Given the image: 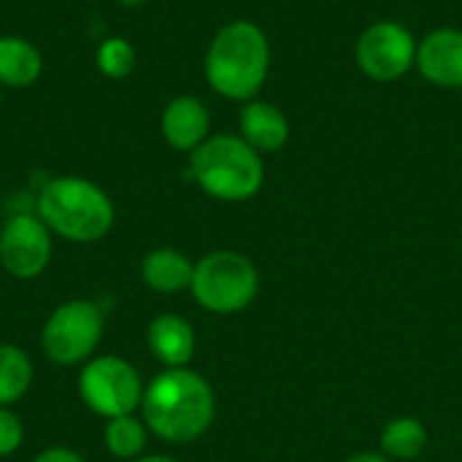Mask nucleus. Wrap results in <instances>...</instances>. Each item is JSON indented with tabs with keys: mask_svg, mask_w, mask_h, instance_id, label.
<instances>
[{
	"mask_svg": "<svg viewBox=\"0 0 462 462\" xmlns=\"http://www.w3.org/2000/svg\"><path fill=\"white\" fill-rule=\"evenodd\" d=\"M141 420L165 444H192L208 433L217 417V398L206 376L187 368H162L143 390Z\"/></svg>",
	"mask_w": 462,
	"mask_h": 462,
	"instance_id": "f257e3e1",
	"label": "nucleus"
},
{
	"mask_svg": "<svg viewBox=\"0 0 462 462\" xmlns=\"http://www.w3.org/2000/svg\"><path fill=\"white\" fill-rule=\"evenodd\" d=\"M271 70V41L257 22L236 19L217 30L203 57L206 84L225 100L249 103Z\"/></svg>",
	"mask_w": 462,
	"mask_h": 462,
	"instance_id": "f03ea898",
	"label": "nucleus"
},
{
	"mask_svg": "<svg viewBox=\"0 0 462 462\" xmlns=\"http://www.w3.org/2000/svg\"><path fill=\"white\" fill-rule=\"evenodd\" d=\"M35 214L51 236L70 244H97L116 225L111 195L84 176L49 179L35 198Z\"/></svg>",
	"mask_w": 462,
	"mask_h": 462,
	"instance_id": "7ed1b4c3",
	"label": "nucleus"
},
{
	"mask_svg": "<svg viewBox=\"0 0 462 462\" xmlns=\"http://www.w3.org/2000/svg\"><path fill=\"white\" fill-rule=\"evenodd\" d=\"M192 181L214 200L244 203L252 200L265 184V162L241 135H208L189 154Z\"/></svg>",
	"mask_w": 462,
	"mask_h": 462,
	"instance_id": "20e7f679",
	"label": "nucleus"
},
{
	"mask_svg": "<svg viewBox=\"0 0 462 462\" xmlns=\"http://www.w3.org/2000/svg\"><path fill=\"white\" fill-rule=\"evenodd\" d=\"M189 292L203 311L233 317L254 303L260 292V271L246 254L217 249L195 263Z\"/></svg>",
	"mask_w": 462,
	"mask_h": 462,
	"instance_id": "39448f33",
	"label": "nucleus"
},
{
	"mask_svg": "<svg viewBox=\"0 0 462 462\" xmlns=\"http://www.w3.org/2000/svg\"><path fill=\"white\" fill-rule=\"evenodd\" d=\"M106 333V311L100 303L73 298L51 309L41 328V352L49 363L73 368L97 355Z\"/></svg>",
	"mask_w": 462,
	"mask_h": 462,
	"instance_id": "423d86ee",
	"label": "nucleus"
},
{
	"mask_svg": "<svg viewBox=\"0 0 462 462\" xmlns=\"http://www.w3.org/2000/svg\"><path fill=\"white\" fill-rule=\"evenodd\" d=\"M141 371L119 355H95L76 376V393L81 403L100 420L127 417L141 409L143 401Z\"/></svg>",
	"mask_w": 462,
	"mask_h": 462,
	"instance_id": "0eeeda50",
	"label": "nucleus"
},
{
	"mask_svg": "<svg viewBox=\"0 0 462 462\" xmlns=\"http://www.w3.org/2000/svg\"><path fill=\"white\" fill-rule=\"evenodd\" d=\"M417 46L420 41L403 22L382 19L360 32L355 43V62L371 81L390 84L417 68Z\"/></svg>",
	"mask_w": 462,
	"mask_h": 462,
	"instance_id": "6e6552de",
	"label": "nucleus"
},
{
	"mask_svg": "<svg viewBox=\"0 0 462 462\" xmlns=\"http://www.w3.org/2000/svg\"><path fill=\"white\" fill-rule=\"evenodd\" d=\"M54 254V236L35 211H16L0 227V268L19 282L38 279Z\"/></svg>",
	"mask_w": 462,
	"mask_h": 462,
	"instance_id": "1a4fd4ad",
	"label": "nucleus"
},
{
	"mask_svg": "<svg viewBox=\"0 0 462 462\" xmlns=\"http://www.w3.org/2000/svg\"><path fill=\"white\" fill-rule=\"evenodd\" d=\"M417 70L441 89H462V30L439 27L417 46Z\"/></svg>",
	"mask_w": 462,
	"mask_h": 462,
	"instance_id": "9d476101",
	"label": "nucleus"
},
{
	"mask_svg": "<svg viewBox=\"0 0 462 462\" xmlns=\"http://www.w3.org/2000/svg\"><path fill=\"white\" fill-rule=\"evenodd\" d=\"M160 133L171 149L192 154L211 135V111L195 95H176L160 114Z\"/></svg>",
	"mask_w": 462,
	"mask_h": 462,
	"instance_id": "9b49d317",
	"label": "nucleus"
},
{
	"mask_svg": "<svg viewBox=\"0 0 462 462\" xmlns=\"http://www.w3.org/2000/svg\"><path fill=\"white\" fill-rule=\"evenodd\" d=\"M146 346L162 368H187L195 357V328L181 314H157L146 328Z\"/></svg>",
	"mask_w": 462,
	"mask_h": 462,
	"instance_id": "f8f14e48",
	"label": "nucleus"
},
{
	"mask_svg": "<svg viewBox=\"0 0 462 462\" xmlns=\"http://www.w3.org/2000/svg\"><path fill=\"white\" fill-rule=\"evenodd\" d=\"M238 135L260 154H273L290 141V119L279 106L254 97L241 106Z\"/></svg>",
	"mask_w": 462,
	"mask_h": 462,
	"instance_id": "ddd939ff",
	"label": "nucleus"
},
{
	"mask_svg": "<svg viewBox=\"0 0 462 462\" xmlns=\"http://www.w3.org/2000/svg\"><path fill=\"white\" fill-rule=\"evenodd\" d=\"M195 263L173 249V246H157L141 260V282L157 292V295H179L192 287Z\"/></svg>",
	"mask_w": 462,
	"mask_h": 462,
	"instance_id": "4468645a",
	"label": "nucleus"
},
{
	"mask_svg": "<svg viewBox=\"0 0 462 462\" xmlns=\"http://www.w3.org/2000/svg\"><path fill=\"white\" fill-rule=\"evenodd\" d=\"M43 73L41 49L24 38L5 32L0 35V87L3 89H27Z\"/></svg>",
	"mask_w": 462,
	"mask_h": 462,
	"instance_id": "2eb2a0df",
	"label": "nucleus"
},
{
	"mask_svg": "<svg viewBox=\"0 0 462 462\" xmlns=\"http://www.w3.org/2000/svg\"><path fill=\"white\" fill-rule=\"evenodd\" d=\"M428 428L417 417H395L384 425L379 447L393 462H411L428 449Z\"/></svg>",
	"mask_w": 462,
	"mask_h": 462,
	"instance_id": "dca6fc26",
	"label": "nucleus"
},
{
	"mask_svg": "<svg viewBox=\"0 0 462 462\" xmlns=\"http://www.w3.org/2000/svg\"><path fill=\"white\" fill-rule=\"evenodd\" d=\"M32 360L16 344H0V406H16L32 387Z\"/></svg>",
	"mask_w": 462,
	"mask_h": 462,
	"instance_id": "f3484780",
	"label": "nucleus"
},
{
	"mask_svg": "<svg viewBox=\"0 0 462 462\" xmlns=\"http://www.w3.org/2000/svg\"><path fill=\"white\" fill-rule=\"evenodd\" d=\"M149 428L141 417L127 414V417H114L106 420L103 428V447L111 457L125 462L138 460L146 452V441H149Z\"/></svg>",
	"mask_w": 462,
	"mask_h": 462,
	"instance_id": "a211bd4d",
	"label": "nucleus"
},
{
	"mask_svg": "<svg viewBox=\"0 0 462 462\" xmlns=\"http://www.w3.org/2000/svg\"><path fill=\"white\" fill-rule=\"evenodd\" d=\"M135 46L122 38V35H108L97 43L95 51V68L100 76L111 79V81H122L135 70Z\"/></svg>",
	"mask_w": 462,
	"mask_h": 462,
	"instance_id": "6ab92c4d",
	"label": "nucleus"
},
{
	"mask_svg": "<svg viewBox=\"0 0 462 462\" xmlns=\"http://www.w3.org/2000/svg\"><path fill=\"white\" fill-rule=\"evenodd\" d=\"M24 444V425L14 409L0 406V457H11Z\"/></svg>",
	"mask_w": 462,
	"mask_h": 462,
	"instance_id": "aec40b11",
	"label": "nucleus"
},
{
	"mask_svg": "<svg viewBox=\"0 0 462 462\" xmlns=\"http://www.w3.org/2000/svg\"><path fill=\"white\" fill-rule=\"evenodd\" d=\"M30 462H87L84 460V455H79L76 449H70V447H46V449H41L35 457Z\"/></svg>",
	"mask_w": 462,
	"mask_h": 462,
	"instance_id": "412c9836",
	"label": "nucleus"
},
{
	"mask_svg": "<svg viewBox=\"0 0 462 462\" xmlns=\"http://www.w3.org/2000/svg\"><path fill=\"white\" fill-rule=\"evenodd\" d=\"M344 462H393L390 457H384L382 452H357L352 457H346Z\"/></svg>",
	"mask_w": 462,
	"mask_h": 462,
	"instance_id": "4be33fe9",
	"label": "nucleus"
},
{
	"mask_svg": "<svg viewBox=\"0 0 462 462\" xmlns=\"http://www.w3.org/2000/svg\"><path fill=\"white\" fill-rule=\"evenodd\" d=\"M133 462H181L176 460V457H171V455H141L138 460Z\"/></svg>",
	"mask_w": 462,
	"mask_h": 462,
	"instance_id": "5701e85b",
	"label": "nucleus"
},
{
	"mask_svg": "<svg viewBox=\"0 0 462 462\" xmlns=\"http://www.w3.org/2000/svg\"><path fill=\"white\" fill-rule=\"evenodd\" d=\"M119 5H125V8H138V5H143L146 0H116Z\"/></svg>",
	"mask_w": 462,
	"mask_h": 462,
	"instance_id": "b1692460",
	"label": "nucleus"
},
{
	"mask_svg": "<svg viewBox=\"0 0 462 462\" xmlns=\"http://www.w3.org/2000/svg\"><path fill=\"white\" fill-rule=\"evenodd\" d=\"M0 103H3V87H0Z\"/></svg>",
	"mask_w": 462,
	"mask_h": 462,
	"instance_id": "393cba45",
	"label": "nucleus"
}]
</instances>
